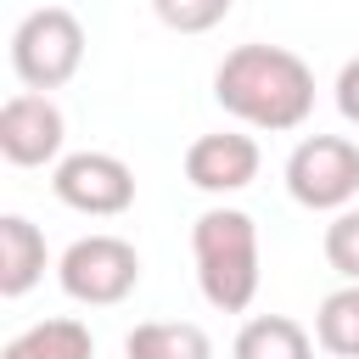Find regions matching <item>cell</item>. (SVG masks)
Masks as SVG:
<instances>
[{
    "label": "cell",
    "mask_w": 359,
    "mask_h": 359,
    "mask_svg": "<svg viewBox=\"0 0 359 359\" xmlns=\"http://www.w3.org/2000/svg\"><path fill=\"white\" fill-rule=\"evenodd\" d=\"M213 101L247 129L286 135L314 112V73L286 45H236L213 73Z\"/></svg>",
    "instance_id": "1"
},
{
    "label": "cell",
    "mask_w": 359,
    "mask_h": 359,
    "mask_svg": "<svg viewBox=\"0 0 359 359\" xmlns=\"http://www.w3.org/2000/svg\"><path fill=\"white\" fill-rule=\"evenodd\" d=\"M191 258L196 286L213 309L241 314L258 297V224L241 208H208L191 224Z\"/></svg>",
    "instance_id": "2"
},
{
    "label": "cell",
    "mask_w": 359,
    "mask_h": 359,
    "mask_svg": "<svg viewBox=\"0 0 359 359\" xmlns=\"http://www.w3.org/2000/svg\"><path fill=\"white\" fill-rule=\"evenodd\" d=\"M79 62H84V22L67 6H39L11 28V73L39 95L62 90L79 73Z\"/></svg>",
    "instance_id": "3"
},
{
    "label": "cell",
    "mask_w": 359,
    "mask_h": 359,
    "mask_svg": "<svg viewBox=\"0 0 359 359\" xmlns=\"http://www.w3.org/2000/svg\"><path fill=\"white\" fill-rule=\"evenodd\" d=\"M56 280L73 303H90V309H112L123 303L135 286H140V252L123 241V236H79L62 264H56Z\"/></svg>",
    "instance_id": "4"
},
{
    "label": "cell",
    "mask_w": 359,
    "mask_h": 359,
    "mask_svg": "<svg viewBox=\"0 0 359 359\" xmlns=\"http://www.w3.org/2000/svg\"><path fill=\"white\" fill-rule=\"evenodd\" d=\"M286 191L292 202L314 213H342L359 196V146L342 135H309L286 157Z\"/></svg>",
    "instance_id": "5"
},
{
    "label": "cell",
    "mask_w": 359,
    "mask_h": 359,
    "mask_svg": "<svg viewBox=\"0 0 359 359\" xmlns=\"http://www.w3.org/2000/svg\"><path fill=\"white\" fill-rule=\"evenodd\" d=\"M50 191L62 208L73 213H90V219H118L129 202H135V168L112 151H73L56 163L50 174Z\"/></svg>",
    "instance_id": "6"
},
{
    "label": "cell",
    "mask_w": 359,
    "mask_h": 359,
    "mask_svg": "<svg viewBox=\"0 0 359 359\" xmlns=\"http://www.w3.org/2000/svg\"><path fill=\"white\" fill-rule=\"evenodd\" d=\"M62 140H67V118L50 95L39 90H17L0 107V151L11 168H45L62 163Z\"/></svg>",
    "instance_id": "7"
},
{
    "label": "cell",
    "mask_w": 359,
    "mask_h": 359,
    "mask_svg": "<svg viewBox=\"0 0 359 359\" xmlns=\"http://www.w3.org/2000/svg\"><path fill=\"white\" fill-rule=\"evenodd\" d=\"M185 180L208 196H230V191H247L258 180V140L252 135H236V129H219V135H196L185 146Z\"/></svg>",
    "instance_id": "8"
},
{
    "label": "cell",
    "mask_w": 359,
    "mask_h": 359,
    "mask_svg": "<svg viewBox=\"0 0 359 359\" xmlns=\"http://www.w3.org/2000/svg\"><path fill=\"white\" fill-rule=\"evenodd\" d=\"M45 275V236L22 213L0 219V297H22Z\"/></svg>",
    "instance_id": "9"
},
{
    "label": "cell",
    "mask_w": 359,
    "mask_h": 359,
    "mask_svg": "<svg viewBox=\"0 0 359 359\" xmlns=\"http://www.w3.org/2000/svg\"><path fill=\"white\" fill-rule=\"evenodd\" d=\"M129 359H213V342L191 320H146L123 337Z\"/></svg>",
    "instance_id": "10"
},
{
    "label": "cell",
    "mask_w": 359,
    "mask_h": 359,
    "mask_svg": "<svg viewBox=\"0 0 359 359\" xmlns=\"http://www.w3.org/2000/svg\"><path fill=\"white\" fill-rule=\"evenodd\" d=\"M230 359H314V342L297 320L286 314H252L241 331H236V348Z\"/></svg>",
    "instance_id": "11"
},
{
    "label": "cell",
    "mask_w": 359,
    "mask_h": 359,
    "mask_svg": "<svg viewBox=\"0 0 359 359\" xmlns=\"http://www.w3.org/2000/svg\"><path fill=\"white\" fill-rule=\"evenodd\" d=\"M90 353H95V337L84 320H39L0 348V359H90Z\"/></svg>",
    "instance_id": "12"
},
{
    "label": "cell",
    "mask_w": 359,
    "mask_h": 359,
    "mask_svg": "<svg viewBox=\"0 0 359 359\" xmlns=\"http://www.w3.org/2000/svg\"><path fill=\"white\" fill-rule=\"evenodd\" d=\"M314 342L337 359H359V286H337V292L320 297Z\"/></svg>",
    "instance_id": "13"
},
{
    "label": "cell",
    "mask_w": 359,
    "mask_h": 359,
    "mask_svg": "<svg viewBox=\"0 0 359 359\" xmlns=\"http://www.w3.org/2000/svg\"><path fill=\"white\" fill-rule=\"evenodd\" d=\"M230 6L236 0H151L157 22L174 28V34H208V28H219L230 17Z\"/></svg>",
    "instance_id": "14"
},
{
    "label": "cell",
    "mask_w": 359,
    "mask_h": 359,
    "mask_svg": "<svg viewBox=\"0 0 359 359\" xmlns=\"http://www.w3.org/2000/svg\"><path fill=\"white\" fill-rule=\"evenodd\" d=\"M325 264H331L348 286H359V208H342V213L325 224Z\"/></svg>",
    "instance_id": "15"
},
{
    "label": "cell",
    "mask_w": 359,
    "mask_h": 359,
    "mask_svg": "<svg viewBox=\"0 0 359 359\" xmlns=\"http://www.w3.org/2000/svg\"><path fill=\"white\" fill-rule=\"evenodd\" d=\"M337 112L359 129V56L342 62V73H337Z\"/></svg>",
    "instance_id": "16"
}]
</instances>
